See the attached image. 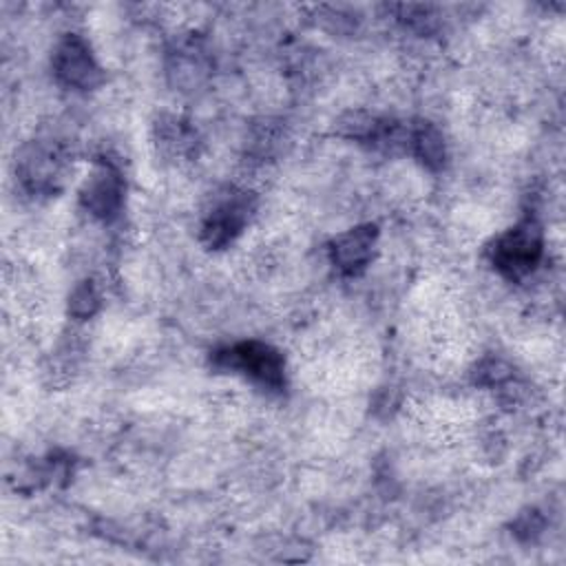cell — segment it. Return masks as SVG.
Listing matches in <instances>:
<instances>
[{"label":"cell","instance_id":"cell-1","mask_svg":"<svg viewBox=\"0 0 566 566\" xmlns=\"http://www.w3.org/2000/svg\"><path fill=\"white\" fill-rule=\"evenodd\" d=\"M214 365L221 369L237 371L272 391H279L285 385L283 356L268 343L243 340L223 347L214 354Z\"/></svg>","mask_w":566,"mask_h":566},{"label":"cell","instance_id":"cell-7","mask_svg":"<svg viewBox=\"0 0 566 566\" xmlns=\"http://www.w3.org/2000/svg\"><path fill=\"white\" fill-rule=\"evenodd\" d=\"M407 144L411 146L413 155L429 168H440L444 164V142L433 126L420 124L409 133Z\"/></svg>","mask_w":566,"mask_h":566},{"label":"cell","instance_id":"cell-2","mask_svg":"<svg viewBox=\"0 0 566 566\" xmlns=\"http://www.w3.org/2000/svg\"><path fill=\"white\" fill-rule=\"evenodd\" d=\"M542 256V232L535 221H524L506 230L495 239L491 248V261L497 272L509 279H522L528 274Z\"/></svg>","mask_w":566,"mask_h":566},{"label":"cell","instance_id":"cell-5","mask_svg":"<svg viewBox=\"0 0 566 566\" xmlns=\"http://www.w3.org/2000/svg\"><path fill=\"white\" fill-rule=\"evenodd\" d=\"M84 208L99 217V219H111L119 212L122 199H124V184L117 170L111 166H99L84 184L82 195H80Z\"/></svg>","mask_w":566,"mask_h":566},{"label":"cell","instance_id":"cell-8","mask_svg":"<svg viewBox=\"0 0 566 566\" xmlns=\"http://www.w3.org/2000/svg\"><path fill=\"white\" fill-rule=\"evenodd\" d=\"M97 305H99V296H97V292H95V287H93L91 281L80 283V285L73 290L71 298H69V312H71L73 316H77V318L93 316L95 310H97Z\"/></svg>","mask_w":566,"mask_h":566},{"label":"cell","instance_id":"cell-3","mask_svg":"<svg viewBox=\"0 0 566 566\" xmlns=\"http://www.w3.org/2000/svg\"><path fill=\"white\" fill-rule=\"evenodd\" d=\"M53 73L62 84L71 88H93L104 77L88 44L73 33L60 40V44L55 46Z\"/></svg>","mask_w":566,"mask_h":566},{"label":"cell","instance_id":"cell-4","mask_svg":"<svg viewBox=\"0 0 566 566\" xmlns=\"http://www.w3.org/2000/svg\"><path fill=\"white\" fill-rule=\"evenodd\" d=\"M248 214H250V201L245 192L228 195L208 212L201 230L203 241L210 248H221L230 243L248 223Z\"/></svg>","mask_w":566,"mask_h":566},{"label":"cell","instance_id":"cell-6","mask_svg":"<svg viewBox=\"0 0 566 566\" xmlns=\"http://www.w3.org/2000/svg\"><path fill=\"white\" fill-rule=\"evenodd\" d=\"M376 237V226L369 223L338 234L329 248L334 265L345 274H358L360 270H365L371 261Z\"/></svg>","mask_w":566,"mask_h":566}]
</instances>
